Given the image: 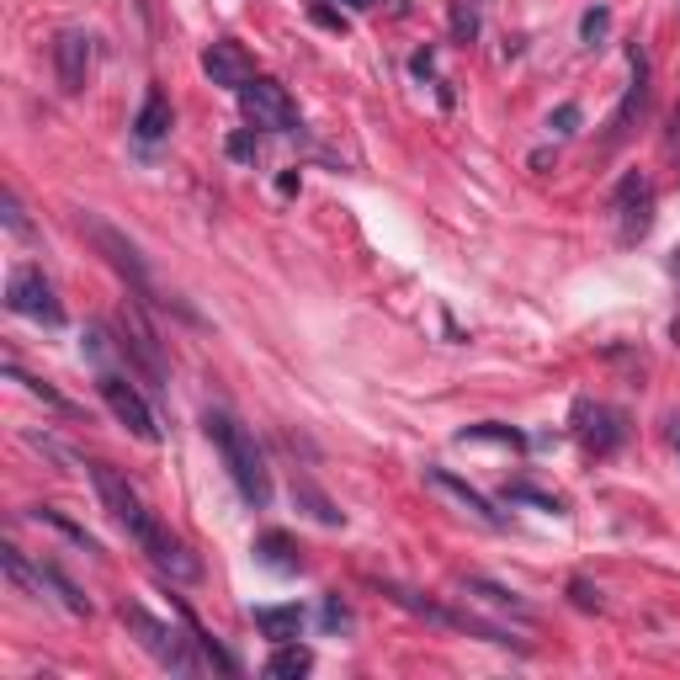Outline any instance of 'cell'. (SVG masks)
<instances>
[{
  "label": "cell",
  "mask_w": 680,
  "mask_h": 680,
  "mask_svg": "<svg viewBox=\"0 0 680 680\" xmlns=\"http://www.w3.org/2000/svg\"><path fill=\"white\" fill-rule=\"evenodd\" d=\"M91 484H97V495H102V506L112 510V521L128 532L138 543V553L155 564V569H166L170 579H203V564H197V553L181 543L175 532H170L166 521L155 515V510L144 506V495H138L128 478L117 474V468H106V463H91Z\"/></svg>",
  "instance_id": "6da1fadb"
},
{
  "label": "cell",
  "mask_w": 680,
  "mask_h": 680,
  "mask_svg": "<svg viewBox=\"0 0 680 680\" xmlns=\"http://www.w3.org/2000/svg\"><path fill=\"white\" fill-rule=\"evenodd\" d=\"M203 431H207V442L218 446V457H224V468H229V478H235L239 500H245L250 510L272 506V474H267V457H261L256 437L239 426L229 409H207Z\"/></svg>",
  "instance_id": "7a4b0ae2"
},
{
  "label": "cell",
  "mask_w": 680,
  "mask_h": 680,
  "mask_svg": "<svg viewBox=\"0 0 680 680\" xmlns=\"http://www.w3.org/2000/svg\"><path fill=\"white\" fill-rule=\"evenodd\" d=\"M80 235L91 239L97 250L106 256V267L128 282V293H134L138 304H149V308H170V298L155 287V276H149V267H144V256H138V245L128 235H117L106 218H97V213H80Z\"/></svg>",
  "instance_id": "3957f363"
},
{
  "label": "cell",
  "mask_w": 680,
  "mask_h": 680,
  "mask_svg": "<svg viewBox=\"0 0 680 680\" xmlns=\"http://www.w3.org/2000/svg\"><path fill=\"white\" fill-rule=\"evenodd\" d=\"M377 590H383L394 607H405V612H415V616H426V622H437V627H452V633L484 638V644H495V648H526L521 638H510L500 622H484V616H474V612H457V607H442V601H426V596H415V590L394 585V579H377Z\"/></svg>",
  "instance_id": "277c9868"
},
{
  "label": "cell",
  "mask_w": 680,
  "mask_h": 680,
  "mask_svg": "<svg viewBox=\"0 0 680 680\" xmlns=\"http://www.w3.org/2000/svg\"><path fill=\"white\" fill-rule=\"evenodd\" d=\"M117 622L138 638V648L155 654V665H166V670H175V676H192V670H197V659H192V644H197V638H181L170 622L149 616L144 607H128V601L117 607Z\"/></svg>",
  "instance_id": "5b68a950"
},
{
  "label": "cell",
  "mask_w": 680,
  "mask_h": 680,
  "mask_svg": "<svg viewBox=\"0 0 680 680\" xmlns=\"http://www.w3.org/2000/svg\"><path fill=\"white\" fill-rule=\"evenodd\" d=\"M5 308H11V314H22V319L48 325V330H59V325H65V304H59L54 282L37 272V267H16V272L5 276Z\"/></svg>",
  "instance_id": "8992f818"
},
{
  "label": "cell",
  "mask_w": 680,
  "mask_h": 680,
  "mask_svg": "<svg viewBox=\"0 0 680 680\" xmlns=\"http://www.w3.org/2000/svg\"><path fill=\"white\" fill-rule=\"evenodd\" d=\"M239 106H245V117H250L256 128H267V134H293V128H298V106H293L282 80L256 75V80L239 91Z\"/></svg>",
  "instance_id": "52a82bcc"
},
{
  "label": "cell",
  "mask_w": 680,
  "mask_h": 680,
  "mask_svg": "<svg viewBox=\"0 0 680 680\" xmlns=\"http://www.w3.org/2000/svg\"><path fill=\"white\" fill-rule=\"evenodd\" d=\"M575 437L585 452H596V457H607L616 446L633 437V420L622 415L616 405H601V399H579L575 405Z\"/></svg>",
  "instance_id": "ba28073f"
},
{
  "label": "cell",
  "mask_w": 680,
  "mask_h": 680,
  "mask_svg": "<svg viewBox=\"0 0 680 680\" xmlns=\"http://www.w3.org/2000/svg\"><path fill=\"white\" fill-rule=\"evenodd\" d=\"M97 388H102V399H106V409L128 426V437H138V442H160V420H155V409H149V399L138 394L128 377H117V373H102L97 377Z\"/></svg>",
  "instance_id": "9c48e42d"
},
{
  "label": "cell",
  "mask_w": 680,
  "mask_h": 680,
  "mask_svg": "<svg viewBox=\"0 0 680 680\" xmlns=\"http://www.w3.org/2000/svg\"><path fill=\"white\" fill-rule=\"evenodd\" d=\"M616 239L622 245H633V239L648 235V224H654V186H648V175H627L622 186H616Z\"/></svg>",
  "instance_id": "30bf717a"
},
{
  "label": "cell",
  "mask_w": 680,
  "mask_h": 680,
  "mask_svg": "<svg viewBox=\"0 0 680 680\" xmlns=\"http://www.w3.org/2000/svg\"><path fill=\"white\" fill-rule=\"evenodd\" d=\"M203 75L213 86H224V91H245L250 80H256V65H250V54L229 43V37H218L213 48L203 54Z\"/></svg>",
  "instance_id": "8fae6325"
},
{
  "label": "cell",
  "mask_w": 680,
  "mask_h": 680,
  "mask_svg": "<svg viewBox=\"0 0 680 680\" xmlns=\"http://www.w3.org/2000/svg\"><path fill=\"white\" fill-rule=\"evenodd\" d=\"M54 75H59V91L65 97H80L86 91V75H91V37L86 33L54 37Z\"/></svg>",
  "instance_id": "7c38bea8"
},
{
  "label": "cell",
  "mask_w": 680,
  "mask_h": 680,
  "mask_svg": "<svg viewBox=\"0 0 680 680\" xmlns=\"http://www.w3.org/2000/svg\"><path fill=\"white\" fill-rule=\"evenodd\" d=\"M426 484H431L437 495H446V500H452V506H457V510H468L474 521H484V526H506V515H500V510L489 506V500L478 495L474 484H463V478H457V474H446V468H426Z\"/></svg>",
  "instance_id": "4fadbf2b"
},
{
  "label": "cell",
  "mask_w": 680,
  "mask_h": 680,
  "mask_svg": "<svg viewBox=\"0 0 680 680\" xmlns=\"http://www.w3.org/2000/svg\"><path fill=\"white\" fill-rule=\"evenodd\" d=\"M117 345H123V351L134 356L138 367H144V377H149V383H160V388H166V362H160V340H155L149 330H144V325H138V314H128V319H123V340H117Z\"/></svg>",
  "instance_id": "5bb4252c"
},
{
  "label": "cell",
  "mask_w": 680,
  "mask_h": 680,
  "mask_svg": "<svg viewBox=\"0 0 680 680\" xmlns=\"http://www.w3.org/2000/svg\"><path fill=\"white\" fill-rule=\"evenodd\" d=\"M644 102H648V59H644V48H633V86H627L622 106L612 112V128H607V138H612V144H622V138H627V128H633V117L644 112Z\"/></svg>",
  "instance_id": "9a60e30c"
},
{
  "label": "cell",
  "mask_w": 680,
  "mask_h": 680,
  "mask_svg": "<svg viewBox=\"0 0 680 680\" xmlns=\"http://www.w3.org/2000/svg\"><path fill=\"white\" fill-rule=\"evenodd\" d=\"M457 590L463 596H474V601H484V607H495V612H510L515 622H532V607L515 596V590H506V585H495V579H478V575H463L457 579Z\"/></svg>",
  "instance_id": "2e32d148"
},
{
  "label": "cell",
  "mask_w": 680,
  "mask_h": 680,
  "mask_svg": "<svg viewBox=\"0 0 680 680\" xmlns=\"http://www.w3.org/2000/svg\"><path fill=\"white\" fill-rule=\"evenodd\" d=\"M256 564H267L276 575H298L304 569V553H298V543L287 532H261L256 537Z\"/></svg>",
  "instance_id": "e0dca14e"
},
{
  "label": "cell",
  "mask_w": 680,
  "mask_h": 680,
  "mask_svg": "<svg viewBox=\"0 0 680 680\" xmlns=\"http://www.w3.org/2000/svg\"><path fill=\"white\" fill-rule=\"evenodd\" d=\"M134 134L144 138V144H160V138L170 134V102H166V91H149V97H144V106H138V117H134Z\"/></svg>",
  "instance_id": "ac0fdd59"
},
{
  "label": "cell",
  "mask_w": 680,
  "mask_h": 680,
  "mask_svg": "<svg viewBox=\"0 0 680 680\" xmlns=\"http://www.w3.org/2000/svg\"><path fill=\"white\" fill-rule=\"evenodd\" d=\"M256 627L276 644H287V638L304 633V607H256Z\"/></svg>",
  "instance_id": "d6986e66"
},
{
  "label": "cell",
  "mask_w": 680,
  "mask_h": 680,
  "mask_svg": "<svg viewBox=\"0 0 680 680\" xmlns=\"http://www.w3.org/2000/svg\"><path fill=\"white\" fill-rule=\"evenodd\" d=\"M314 670V654H308L298 638H287V644H276V654L267 659V676L272 680H298Z\"/></svg>",
  "instance_id": "ffe728a7"
},
{
  "label": "cell",
  "mask_w": 680,
  "mask_h": 680,
  "mask_svg": "<svg viewBox=\"0 0 680 680\" xmlns=\"http://www.w3.org/2000/svg\"><path fill=\"white\" fill-rule=\"evenodd\" d=\"M37 575H43V585L59 596V607H65L69 616H91V601L80 596V585H75V579H69L59 564H37Z\"/></svg>",
  "instance_id": "44dd1931"
},
{
  "label": "cell",
  "mask_w": 680,
  "mask_h": 680,
  "mask_svg": "<svg viewBox=\"0 0 680 680\" xmlns=\"http://www.w3.org/2000/svg\"><path fill=\"white\" fill-rule=\"evenodd\" d=\"M293 500H298V506H304L319 526H345V510H336V500H330V495H319L308 478H293Z\"/></svg>",
  "instance_id": "7402d4cb"
},
{
  "label": "cell",
  "mask_w": 680,
  "mask_h": 680,
  "mask_svg": "<svg viewBox=\"0 0 680 680\" xmlns=\"http://www.w3.org/2000/svg\"><path fill=\"white\" fill-rule=\"evenodd\" d=\"M506 500L510 506H537V510H547V515H564V500L547 495V489H537V484H510Z\"/></svg>",
  "instance_id": "603a6c76"
},
{
  "label": "cell",
  "mask_w": 680,
  "mask_h": 680,
  "mask_svg": "<svg viewBox=\"0 0 680 680\" xmlns=\"http://www.w3.org/2000/svg\"><path fill=\"white\" fill-rule=\"evenodd\" d=\"M33 515H37V521H48V526H59V532H65L69 543H80V547H86V553H102V543H97V537H91L86 526H75V521H69V515H59V510H54V506H37Z\"/></svg>",
  "instance_id": "cb8c5ba5"
},
{
  "label": "cell",
  "mask_w": 680,
  "mask_h": 680,
  "mask_svg": "<svg viewBox=\"0 0 680 680\" xmlns=\"http://www.w3.org/2000/svg\"><path fill=\"white\" fill-rule=\"evenodd\" d=\"M457 442H506V446H526L521 431H510V426H468V431H457Z\"/></svg>",
  "instance_id": "d4e9b609"
},
{
  "label": "cell",
  "mask_w": 680,
  "mask_h": 680,
  "mask_svg": "<svg viewBox=\"0 0 680 680\" xmlns=\"http://www.w3.org/2000/svg\"><path fill=\"white\" fill-rule=\"evenodd\" d=\"M607 27H612V11H607V5H596V11H585V22H579V37H585V43L596 48V43L607 37Z\"/></svg>",
  "instance_id": "484cf974"
},
{
  "label": "cell",
  "mask_w": 680,
  "mask_h": 680,
  "mask_svg": "<svg viewBox=\"0 0 680 680\" xmlns=\"http://www.w3.org/2000/svg\"><path fill=\"white\" fill-rule=\"evenodd\" d=\"M474 5H478V0H457V5H452V33L463 37V43L478 33V11H474Z\"/></svg>",
  "instance_id": "4316f807"
},
{
  "label": "cell",
  "mask_w": 680,
  "mask_h": 680,
  "mask_svg": "<svg viewBox=\"0 0 680 680\" xmlns=\"http://www.w3.org/2000/svg\"><path fill=\"white\" fill-rule=\"evenodd\" d=\"M0 207H5V229H11V235H33V224H27V213H22V203H16V192H5V197H0Z\"/></svg>",
  "instance_id": "83f0119b"
},
{
  "label": "cell",
  "mask_w": 680,
  "mask_h": 680,
  "mask_svg": "<svg viewBox=\"0 0 680 680\" xmlns=\"http://www.w3.org/2000/svg\"><path fill=\"white\" fill-rule=\"evenodd\" d=\"M325 627H330V633H345V627H351V607H345L340 596H325Z\"/></svg>",
  "instance_id": "f1b7e54d"
},
{
  "label": "cell",
  "mask_w": 680,
  "mask_h": 680,
  "mask_svg": "<svg viewBox=\"0 0 680 680\" xmlns=\"http://www.w3.org/2000/svg\"><path fill=\"white\" fill-rule=\"evenodd\" d=\"M569 596H575V607H585V612H601V590L590 579H569Z\"/></svg>",
  "instance_id": "f546056e"
},
{
  "label": "cell",
  "mask_w": 680,
  "mask_h": 680,
  "mask_svg": "<svg viewBox=\"0 0 680 680\" xmlns=\"http://www.w3.org/2000/svg\"><path fill=\"white\" fill-rule=\"evenodd\" d=\"M308 16H314L319 27H330V33H345V16H340V11H330V5H308Z\"/></svg>",
  "instance_id": "4dcf8cb0"
},
{
  "label": "cell",
  "mask_w": 680,
  "mask_h": 680,
  "mask_svg": "<svg viewBox=\"0 0 680 680\" xmlns=\"http://www.w3.org/2000/svg\"><path fill=\"white\" fill-rule=\"evenodd\" d=\"M553 128H558V134H575V128H579V106L575 102L558 106V112H553Z\"/></svg>",
  "instance_id": "1f68e13d"
},
{
  "label": "cell",
  "mask_w": 680,
  "mask_h": 680,
  "mask_svg": "<svg viewBox=\"0 0 680 680\" xmlns=\"http://www.w3.org/2000/svg\"><path fill=\"white\" fill-rule=\"evenodd\" d=\"M256 149H261L256 134H235V138H229V155H235V160H256Z\"/></svg>",
  "instance_id": "d6a6232c"
},
{
  "label": "cell",
  "mask_w": 680,
  "mask_h": 680,
  "mask_svg": "<svg viewBox=\"0 0 680 680\" xmlns=\"http://www.w3.org/2000/svg\"><path fill=\"white\" fill-rule=\"evenodd\" d=\"M345 5H356V11H373L377 0H345Z\"/></svg>",
  "instance_id": "836d02e7"
},
{
  "label": "cell",
  "mask_w": 680,
  "mask_h": 680,
  "mask_svg": "<svg viewBox=\"0 0 680 680\" xmlns=\"http://www.w3.org/2000/svg\"><path fill=\"white\" fill-rule=\"evenodd\" d=\"M676 452H680V420H676Z\"/></svg>",
  "instance_id": "e575fe53"
}]
</instances>
